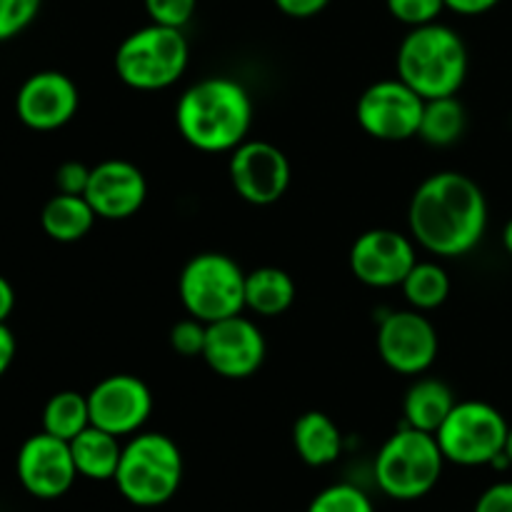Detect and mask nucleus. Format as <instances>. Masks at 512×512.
Instances as JSON below:
<instances>
[{
    "label": "nucleus",
    "instance_id": "obj_16",
    "mask_svg": "<svg viewBox=\"0 0 512 512\" xmlns=\"http://www.w3.org/2000/svg\"><path fill=\"white\" fill-rule=\"evenodd\" d=\"M80 105L78 85L60 70H38L23 80L15 95V115L38 133H50L75 118Z\"/></svg>",
    "mask_w": 512,
    "mask_h": 512
},
{
    "label": "nucleus",
    "instance_id": "obj_19",
    "mask_svg": "<svg viewBox=\"0 0 512 512\" xmlns=\"http://www.w3.org/2000/svg\"><path fill=\"white\" fill-rule=\"evenodd\" d=\"M70 453H73L78 475L88 480H113L118 473L123 445L118 435L90 425L78 438L70 440Z\"/></svg>",
    "mask_w": 512,
    "mask_h": 512
},
{
    "label": "nucleus",
    "instance_id": "obj_6",
    "mask_svg": "<svg viewBox=\"0 0 512 512\" xmlns=\"http://www.w3.org/2000/svg\"><path fill=\"white\" fill-rule=\"evenodd\" d=\"M190 60L188 38L180 28L150 23L133 30L115 50V73L128 88L163 90L178 83Z\"/></svg>",
    "mask_w": 512,
    "mask_h": 512
},
{
    "label": "nucleus",
    "instance_id": "obj_9",
    "mask_svg": "<svg viewBox=\"0 0 512 512\" xmlns=\"http://www.w3.org/2000/svg\"><path fill=\"white\" fill-rule=\"evenodd\" d=\"M423 108L425 98L400 78H390L378 80L360 95L355 115L370 138L398 143L418 135Z\"/></svg>",
    "mask_w": 512,
    "mask_h": 512
},
{
    "label": "nucleus",
    "instance_id": "obj_5",
    "mask_svg": "<svg viewBox=\"0 0 512 512\" xmlns=\"http://www.w3.org/2000/svg\"><path fill=\"white\" fill-rule=\"evenodd\" d=\"M445 463L433 433L403 425L375 458V483L393 500H418L440 483Z\"/></svg>",
    "mask_w": 512,
    "mask_h": 512
},
{
    "label": "nucleus",
    "instance_id": "obj_24",
    "mask_svg": "<svg viewBox=\"0 0 512 512\" xmlns=\"http://www.w3.org/2000/svg\"><path fill=\"white\" fill-rule=\"evenodd\" d=\"M463 130H465V108L455 95L425 100L423 120H420V130H418V135L425 140V143L445 148V145L458 143Z\"/></svg>",
    "mask_w": 512,
    "mask_h": 512
},
{
    "label": "nucleus",
    "instance_id": "obj_3",
    "mask_svg": "<svg viewBox=\"0 0 512 512\" xmlns=\"http://www.w3.org/2000/svg\"><path fill=\"white\" fill-rule=\"evenodd\" d=\"M395 63L398 78L425 100L458 95L468 78V48L463 38L438 20L410 28Z\"/></svg>",
    "mask_w": 512,
    "mask_h": 512
},
{
    "label": "nucleus",
    "instance_id": "obj_38",
    "mask_svg": "<svg viewBox=\"0 0 512 512\" xmlns=\"http://www.w3.org/2000/svg\"><path fill=\"white\" fill-rule=\"evenodd\" d=\"M505 458H508V463L512 465V428H510V433H508V440H505Z\"/></svg>",
    "mask_w": 512,
    "mask_h": 512
},
{
    "label": "nucleus",
    "instance_id": "obj_14",
    "mask_svg": "<svg viewBox=\"0 0 512 512\" xmlns=\"http://www.w3.org/2000/svg\"><path fill=\"white\" fill-rule=\"evenodd\" d=\"M90 425L125 438L140 433L153 413V395L140 378L128 373L108 375L88 393Z\"/></svg>",
    "mask_w": 512,
    "mask_h": 512
},
{
    "label": "nucleus",
    "instance_id": "obj_25",
    "mask_svg": "<svg viewBox=\"0 0 512 512\" xmlns=\"http://www.w3.org/2000/svg\"><path fill=\"white\" fill-rule=\"evenodd\" d=\"M400 288H403L408 303L420 313H425V310L440 308L448 300L450 278L438 263H420L418 260Z\"/></svg>",
    "mask_w": 512,
    "mask_h": 512
},
{
    "label": "nucleus",
    "instance_id": "obj_17",
    "mask_svg": "<svg viewBox=\"0 0 512 512\" xmlns=\"http://www.w3.org/2000/svg\"><path fill=\"white\" fill-rule=\"evenodd\" d=\"M85 198L103 220L133 218L148 198V183L138 165L128 160H103L90 168Z\"/></svg>",
    "mask_w": 512,
    "mask_h": 512
},
{
    "label": "nucleus",
    "instance_id": "obj_22",
    "mask_svg": "<svg viewBox=\"0 0 512 512\" xmlns=\"http://www.w3.org/2000/svg\"><path fill=\"white\" fill-rule=\"evenodd\" d=\"M295 300V283L285 270L265 265V268L245 273V308L263 318L283 315Z\"/></svg>",
    "mask_w": 512,
    "mask_h": 512
},
{
    "label": "nucleus",
    "instance_id": "obj_29",
    "mask_svg": "<svg viewBox=\"0 0 512 512\" xmlns=\"http://www.w3.org/2000/svg\"><path fill=\"white\" fill-rule=\"evenodd\" d=\"M205 335H208V325L203 320L185 318L170 330V348L183 358H198V355L203 358Z\"/></svg>",
    "mask_w": 512,
    "mask_h": 512
},
{
    "label": "nucleus",
    "instance_id": "obj_21",
    "mask_svg": "<svg viewBox=\"0 0 512 512\" xmlns=\"http://www.w3.org/2000/svg\"><path fill=\"white\" fill-rule=\"evenodd\" d=\"M453 408H455V395L443 380L420 378L418 383L408 390V395H405V403H403L405 425L435 435Z\"/></svg>",
    "mask_w": 512,
    "mask_h": 512
},
{
    "label": "nucleus",
    "instance_id": "obj_32",
    "mask_svg": "<svg viewBox=\"0 0 512 512\" xmlns=\"http://www.w3.org/2000/svg\"><path fill=\"white\" fill-rule=\"evenodd\" d=\"M473 512H512V483H495L475 503Z\"/></svg>",
    "mask_w": 512,
    "mask_h": 512
},
{
    "label": "nucleus",
    "instance_id": "obj_26",
    "mask_svg": "<svg viewBox=\"0 0 512 512\" xmlns=\"http://www.w3.org/2000/svg\"><path fill=\"white\" fill-rule=\"evenodd\" d=\"M308 512H375V505L368 498V493L360 490L358 485L338 483L320 490L310 500Z\"/></svg>",
    "mask_w": 512,
    "mask_h": 512
},
{
    "label": "nucleus",
    "instance_id": "obj_18",
    "mask_svg": "<svg viewBox=\"0 0 512 512\" xmlns=\"http://www.w3.org/2000/svg\"><path fill=\"white\" fill-rule=\"evenodd\" d=\"M293 445L305 465L325 468V465H333L343 453V433L330 415L310 410L295 420Z\"/></svg>",
    "mask_w": 512,
    "mask_h": 512
},
{
    "label": "nucleus",
    "instance_id": "obj_20",
    "mask_svg": "<svg viewBox=\"0 0 512 512\" xmlns=\"http://www.w3.org/2000/svg\"><path fill=\"white\" fill-rule=\"evenodd\" d=\"M95 218L98 215H95L93 205L88 203L85 195L58 193L43 205L40 225H43L45 235L55 243H78L93 230Z\"/></svg>",
    "mask_w": 512,
    "mask_h": 512
},
{
    "label": "nucleus",
    "instance_id": "obj_10",
    "mask_svg": "<svg viewBox=\"0 0 512 512\" xmlns=\"http://www.w3.org/2000/svg\"><path fill=\"white\" fill-rule=\"evenodd\" d=\"M230 183L250 205H273L290 188V160L268 140H245L230 153Z\"/></svg>",
    "mask_w": 512,
    "mask_h": 512
},
{
    "label": "nucleus",
    "instance_id": "obj_15",
    "mask_svg": "<svg viewBox=\"0 0 512 512\" xmlns=\"http://www.w3.org/2000/svg\"><path fill=\"white\" fill-rule=\"evenodd\" d=\"M268 345L253 320L243 315L208 325L203 360L215 375L228 380H245L263 365Z\"/></svg>",
    "mask_w": 512,
    "mask_h": 512
},
{
    "label": "nucleus",
    "instance_id": "obj_1",
    "mask_svg": "<svg viewBox=\"0 0 512 512\" xmlns=\"http://www.w3.org/2000/svg\"><path fill=\"white\" fill-rule=\"evenodd\" d=\"M410 235L440 258H460L478 248L488 228V200L458 170L433 173L418 185L408 208Z\"/></svg>",
    "mask_w": 512,
    "mask_h": 512
},
{
    "label": "nucleus",
    "instance_id": "obj_30",
    "mask_svg": "<svg viewBox=\"0 0 512 512\" xmlns=\"http://www.w3.org/2000/svg\"><path fill=\"white\" fill-rule=\"evenodd\" d=\"M198 0H145V10L150 15V23L168 25V28H180L193 20Z\"/></svg>",
    "mask_w": 512,
    "mask_h": 512
},
{
    "label": "nucleus",
    "instance_id": "obj_31",
    "mask_svg": "<svg viewBox=\"0 0 512 512\" xmlns=\"http://www.w3.org/2000/svg\"><path fill=\"white\" fill-rule=\"evenodd\" d=\"M90 180V168L78 160H65L55 170V188L65 195H85Z\"/></svg>",
    "mask_w": 512,
    "mask_h": 512
},
{
    "label": "nucleus",
    "instance_id": "obj_12",
    "mask_svg": "<svg viewBox=\"0 0 512 512\" xmlns=\"http://www.w3.org/2000/svg\"><path fill=\"white\" fill-rule=\"evenodd\" d=\"M438 333L420 310H395L378 328V353L390 370L420 375L438 358Z\"/></svg>",
    "mask_w": 512,
    "mask_h": 512
},
{
    "label": "nucleus",
    "instance_id": "obj_27",
    "mask_svg": "<svg viewBox=\"0 0 512 512\" xmlns=\"http://www.w3.org/2000/svg\"><path fill=\"white\" fill-rule=\"evenodd\" d=\"M43 0H0V43L23 33L40 13Z\"/></svg>",
    "mask_w": 512,
    "mask_h": 512
},
{
    "label": "nucleus",
    "instance_id": "obj_35",
    "mask_svg": "<svg viewBox=\"0 0 512 512\" xmlns=\"http://www.w3.org/2000/svg\"><path fill=\"white\" fill-rule=\"evenodd\" d=\"M500 0H445V8L460 15H483L493 10Z\"/></svg>",
    "mask_w": 512,
    "mask_h": 512
},
{
    "label": "nucleus",
    "instance_id": "obj_8",
    "mask_svg": "<svg viewBox=\"0 0 512 512\" xmlns=\"http://www.w3.org/2000/svg\"><path fill=\"white\" fill-rule=\"evenodd\" d=\"M508 433L510 425L498 408L480 400H465L455 403L435 438L448 463L475 468L493 465V460L503 455Z\"/></svg>",
    "mask_w": 512,
    "mask_h": 512
},
{
    "label": "nucleus",
    "instance_id": "obj_33",
    "mask_svg": "<svg viewBox=\"0 0 512 512\" xmlns=\"http://www.w3.org/2000/svg\"><path fill=\"white\" fill-rule=\"evenodd\" d=\"M278 5L280 13H285L288 18H313V15L323 13L328 8L330 0H273Z\"/></svg>",
    "mask_w": 512,
    "mask_h": 512
},
{
    "label": "nucleus",
    "instance_id": "obj_4",
    "mask_svg": "<svg viewBox=\"0 0 512 512\" xmlns=\"http://www.w3.org/2000/svg\"><path fill=\"white\" fill-rule=\"evenodd\" d=\"M115 485L130 505L158 508L173 500L183 483V455L163 433H138L123 445Z\"/></svg>",
    "mask_w": 512,
    "mask_h": 512
},
{
    "label": "nucleus",
    "instance_id": "obj_2",
    "mask_svg": "<svg viewBox=\"0 0 512 512\" xmlns=\"http://www.w3.org/2000/svg\"><path fill=\"white\" fill-rule=\"evenodd\" d=\"M180 135L203 153H233L248 140L253 100L238 80L213 75L190 85L175 105Z\"/></svg>",
    "mask_w": 512,
    "mask_h": 512
},
{
    "label": "nucleus",
    "instance_id": "obj_37",
    "mask_svg": "<svg viewBox=\"0 0 512 512\" xmlns=\"http://www.w3.org/2000/svg\"><path fill=\"white\" fill-rule=\"evenodd\" d=\"M503 245H505V250H508V255L512 258V218L508 220V223H505V228H503Z\"/></svg>",
    "mask_w": 512,
    "mask_h": 512
},
{
    "label": "nucleus",
    "instance_id": "obj_28",
    "mask_svg": "<svg viewBox=\"0 0 512 512\" xmlns=\"http://www.w3.org/2000/svg\"><path fill=\"white\" fill-rule=\"evenodd\" d=\"M385 5L398 23L410 28L435 23L445 10V0H385Z\"/></svg>",
    "mask_w": 512,
    "mask_h": 512
},
{
    "label": "nucleus",
    "instance_id": "obj_36",
    "mask_svg": "<svg viewBox=\"0 0 512 512\" xmlns=\"http://www.w3.org/2000/svg\"><path fill=\"white\" fill-rule=\"evenodd\" d=\"M13 308H15V290L13 285L8 283V278L0 275V323H8Z\"/></svg>",
    "mask_w": 512,
    "mask_h": 512
},
{
    "label": "nucleus",
    "instance_id": "obj_34",
    "mask_svg": "<svg viewBox=\"0 0 512 512\" xmlns=\"http://www.w3.org/2000/svg\"><path fill=\"white\" fill-rule=\"evenodd\" d=\"M15 350H18V343H15L13 330L8 328V323H0V378L10 370L15 360Z\"/></svg>",
    "mask_w": 512,
    "mask_h": 512
},
{
    "label": "nucleus",
    "instance_id": "obj_13",
    "mask_svg": "<svg viewBox=\"0 0 512 512\" xmlns=\"http://www.w3.org/2000/svg\"><path fill=\"white\" fill-rule=\"evenodd\" d=\"M418 263L413 235L390 228H375L358 235L350 248V270L360 283L370 288L403 285L413 265Z\"/></svg>",
    "mask_w": 512,
    "mask_h": 512
},
{
    "label": "nucleus",
    "instance_id": "obj_7",
    "mask_svg": "<svg viewBox=\"0 0 512 512\" xmlns=\"http://www.w3.org/2000/svg\"><path fill=\"white\" fill-rule=\"evenodd\" d=\"M178 295L190 318L218 323L245 310V273L230 255L200 253L185 263Z\"/></svg>",
    "mask_w": 512,
    "mask_h": 512
},
{
    "label": "nucleus",
    "instance_id": "obj_11",
    "mask_svg": "<svg viewBox=\"0 0 512 512\" xmlns=\"http://www.w3.org/2000/svg\"><path fill=\"white\" fill-rule=\"evenodd\" d=\"M15 473L25 493L38 500L63 498L78 478L73 453L68 440H60L50 433L30 435L18 450Z\"/></svg>",
    "mask_w": 512,
    "mask_h": 512
},
{
    "label": "nucleus",
    "instance_id": "obj_23",
    "mask_svg": "<svg viewBox=\"0 0 512 512\" xmlns=\"http://www.w3.org/2000/svg\"><path fill=\"white\" fill-rule=\"evenodd\" d=\"M90 428L88 395L75 390H60L45 403L43 408V430L60 440H73Z\"/></svg>",
    "mask_w": 512,
    "mask_h": 512
}]
</instances>
